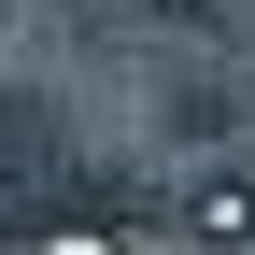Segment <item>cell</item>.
<instances>
[{
  "label": "cell",
  "instance_id": "cell-3",
  "mask_svg": "<svg viewBox=\"0 0 255 255\" xmlns=\"http://www.w3.org/2000/svg\"><path fill=\"white\" fill-rule=\"evenodd\" d=\"M142 28H227V0H128Z\"/></svg>",
  "mask_w": 255,
  "mask_h": 255
},
{
  "label": "cell",
  "instance_id": "cell-2",
  "mask_svg": "<svg viewBox=\"0 0 255 255\" xmlns=\"http://www.w3.org/2000/svg\"><path fill=\"white\" fill-rule=\"evenodd\" d=\"M184 227H213V241H255V184H241V170H213L199 199H184Z\"/></svg>",
  "mask_w": 255,
  "mask_h": 255
},
{
  "label": "cell",
  "instance_id": "cell-1",
  "mask_svg": "<svg viewBox=\"0 0 255 255\" xmlns=\"http://www.w3.org/2000/svg\"><path fill=\"white\" fill-rule=\"evenodd\" d=\"M71 170V142H57V114L28 100V85H0V213H28L43 184Z\"/></svg>",
  "mask_w": 255,
  "mask_h": 255
}]
</instances>
